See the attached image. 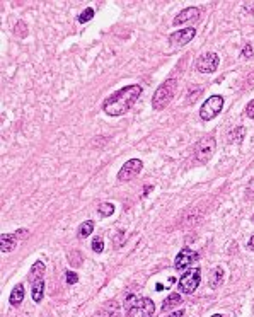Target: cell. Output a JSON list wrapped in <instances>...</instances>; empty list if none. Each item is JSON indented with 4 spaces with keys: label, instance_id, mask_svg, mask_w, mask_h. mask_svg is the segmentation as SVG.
I'll list each match as a JSON object with an SVG mask.
<instances>
[{
    "label": "cell",
    "instance_id": "9",
    "mask_svg": "<svg viewBox=\"0 0 254 317\" xmlns=\"http://www.w3.org/2000/svg\"><path fill=\"white\" fill-rule=\"evenodd\" d=\"M196 36V29L194 27H186V29L176 31L169 36V44L172 46H184V44L190 43L193 38Z\"/></svg>",
    "mask_w": 254,
    "mask_h": 317
},
{
    "label": "cell",
    "instance_id": "29",
    "mask_svg": "<svg viewBox=\"0 0 254 317\" xmlns=\"http://www.w3.org/2000/svg\"><path fill=\"white\" fill-rule=\"evenodd\" d=\"M248 246H249V249L254 251V236L251 237V239H249V244H248Z\"/></svg>",
    "mask_w": 254,
    "mask_h": 317
},
{
    "label": "cell",
    "instance_id": "27",
    "mask_svg": "<svg viewBox=\"0 0 254 317\" xmlns=\"http://www.w3.org/2000/svg\"><path fill=\"white\" fill-rule=\"evenodd\" d=\"M248 195L249 196H254V178L249 181V186H248Z\"/></svg>",
    "mask_w": 254,
    "mask_h": 317
},
{
    "label": "cell",
    "instance_id": "24",
    "mask_svg": "<svg viewBox=\"0 0 254 317\" xmlns=\"http://www.w3.org/2000/svg\"><path fill=\"white\" fill-rule=\"evenodd\" d=\"M244 113H246V116H248V118L254 119V99H253V101H249V104L246 106Z\"/></svg>",
    "mask_w": 254,
    "mask_h": 317
},
{
    "label": "cell",
    "instance_id": "26",
    "mask_svg": "<svg viewBox=\"0 0 254 317\" xmlns=\"http://www.w3.org/2000/svg\"><path fill=\"white\" fill-rule=\"evenodd\" d=\"M244 10L251 14V16H254V0H251V2H244Z\"/></svg>",
    "mask_w": 254,
    "mask_h": 317
},
{
    "label": "cell",
    "instance_id": "28",
    "mask_svg": "<svg viewBox=\"0 0 254 317\" xmlns=\"http://www.w3.org/2000/svg\"><path fill=\"white\" fill-rule=\"evenodd\" d=\"M184 316V312L183 311H177V312H174V314H170L168 317H183Z\"/></svg>",
    "mask_w": 254,
    "mask_h": 317
},
{
    "label": "cell",
    "instance_id": "14",
    "mask_svg": "<svg viewBox=\"0 0 254 317\" xmlns=\"http://www.w3.org/2000/svg\"><path fill=\"white\" fill-rule=\"evenodd\" d=\"M43 295H44V280H38L33 283V300L36 304H40L43 300Z\"/></svg>",
    "mask_w": 254,
    "mask_h": 317
},
{
    "label": "cell",
    "instance_id": "1",
    "mask_svg": "<svg viewBox=\"0 0 254 317\" xmlns=\"http://www.w3.org/2000/svg\"><path fill=\"white\" fill-rule=\"evenodd\" d=\"M140 94H142V85H138V84L127 85V87L114 92L113 96H109V98L103 102V111L109 116L125 115V113L137 102Z\"/></svg>",
    "mask_w": 254,
    "mask_h": 317
},
{
    "label": "cell",
    "instance_id": "18",
    "mask_svg": "<svg viewBox=\"0 0 254 317\" xmlns=\"http://www.w3.org/2000/svg\"><path fill=\"white\" fill-rule=\"evenodd\" d=\"M92 230H94V222L92 220H87V222H84L79 227V237H81V239H85V237H89L90 234H92Z\"/></svg>",
    "mask_w": 254,
    "mask_h": 317
},
{
    "label": "cell",
    "instance_id": "20",
    "mask_svg": "<svg viewBox=\"0 0 254 317\" xmlns=\"http://www.w3.org/2000/svg\"><path fill=\"white\" fill-rule=\"evenodd\" d=\"M92 16H94V10L90 9V7H87V9L84 10V12L79 16V22L81 24H84V22H89L90 19H92Z\"/></svg>",
    "mask_w": 254,
    "mask_h": 317
},
{
    "label": "cell",
    "instance_id": "23",
    "mask_svg": "<svg viewBox=\"0 0 254 317\" xmlns=\"http://www.w3.org/2000/svg\"><path fill=\"white\" fill-rule=\"evenodd\" d=\"M251 57H254L253 44H246V46L242 48V58H251Z\"/></svg>",
    "mask_w": 254,
    "mask_h": 317
},
{
    "label": "cell",
    "instance_id": "19",
    "mask_svg": "<svg viewBox=\"0 0 254 317\" xmlns=\"http://www.w3.org/2000/svg\"><path fill=\"white\" fill-rule=\"evenodd\" d=\"M97 212H99L103 217H111L114 213V205L113 203H101Z\"/></svg>",
    "mask_w": 254,
    "mask_h": 317
},
{
    "label": "cell",
    "instance_id": "31",
    "mask_svg": "<svg viewBox=\"0 0 254 317\" xmlns=\"http://www.w3.org/2000/svg\"><path fill=\"white\" fill-rule=\"evenodd\" d=\"M251 220H253V223H254V215H253V218H251Z\"/></svg>",
    "mask_w": 254,
    "mask_h": 317
},
{
    "label": "cell",
    "instance_id": "5",
    "mask_svg": "<svg viewBox=\"0 0 254 317\" xmlns=\"http://www.w3.org/2000/svg\"><path fill=\"white\" fill-rule=\"evenodd\" d=\"M200 281H201V270L200 268H194V270L186 271V273L181 277L177 287H179V290L183 292V294H193L198 288V285H200Z\"/></svg>",
    "mask_w": 254,
    "mask_h": 317
},
{
    "label": "cell",
    "instance_id": "30",
    "mask_svg": "<svg viewBox=\"0 0 254 317\" xmlns=\"http://www.w3.org/2000/svg\"><path fill=\"white\" fill-rule=\"evenodd\" d=\"M212 317H224V316H222V314H213Z\"/></svg>",
    "mask_w": 254,
    "mask_h": 317
},
{
    "label": "cell",
    "instance_id": "6",
    "mask_svg": "<svg viewBox=\"0 0 254 317\" xmlns=\"http://www.w3.org/2000/svg\"><path fill=\"white\" fill-rule=\"evenodd\" d=\"M218 63H220L218 55L213 53V51H207V53L200 55V58L196 60V70L200 74H213L217 70Z\"/></svg>",
    "mask_w": 254,
    "mask_h": 317
},
{
    "label": "cell",
    "instance_id": "8",
    "mask_svg": "<svg viewBox=\"0 0 254 317\" xmlns=\"http://www.w3.org/2000/svg\"><path fill=\"white\" fill-rule=\"evenodd\" d=\"M198 258L200 256H198L196 251L184 247V249L179 251V254H177L176 259H174V268H176L177 271H183V270H186V268H190L194 261H198Z\"/></svg>",
    "mask_w": 254,
    "mask_h": 317
},
{
    "label": "cell",
    "instance_id": "25",
    "mask_svg": "<svg viewBox=\"0 0 254 317\" xmlns=\"http://www.w3.org/2000/svg\"><path fill=\"white\" fill-rule=\"evenodd\" d=\"M79 281L77 273H72V271H67V283L68 285H75Z\"/></svg>",
    "mask_w": 254,
    "mask_h": 317
},
{
    "label": "cell",
    "instance_id": "2",
    "mask_svg": "<svg viewBox=\"0 0 254 317\" xmlns=\"http://www.w3.org/2000/svg\"><path fill=\"white\" fill-rule=\"evenodd\" d=\"M176 85H177L176 79H169V80H166L162 85H159V89L154 94V99H152V106H154L155 111L164 109L166 106L172 101L174 92H176Z\"/></svg>",
    "mask_w": 254,
    "mask_h": 317
},
{
    "label": "cell",
    "instance_id": "4",
    "mask_svg": "<svg viewBox=\"0 0 254 317\" xmlns=\"http://www.w3.org/2000/svg\"><path fill=\"white\" fill-rule=\"evenodd\" d=\"M224 109V98L222 96H210L200 108V118L205 121H210L215 116H218Z\"/></svg>",
    "mask_w": 254,
    "mask_h": 317
},
{
    "label": "cell",
    "instance_id": "15",
    "mask_svg": "<svg viewBox=\"0 0 254 317\" xmlns=\"http://www.w3.org/2000/svg\"><path fill=\"white\" fill-rule=\"evenodd\" d=\"M154 312H155V305L150 298H144L142 302V307H140V317H154Z\"/></svg>",
    "mask_w": 254,
    "mask_h": 317
},
{
    "label": "cell",
    "instance_id": "7",
    "mask_svg": "<svg viewBox=\"0 0 254 317\" xmlns=\"http://www.w3.org/2000/svg\"><path fill=\"white\" fill-rule=\"evenodd\" d=\"M142 167H144V164H142L140 158H130V160L125 162L123 167L120 169L118 179H120V181H130V179L137 178V176L140 174Z\"/></svg>",
    "mask_w": 254,
    "mask_h": 317
},
{
    "label": "cell",
    "instance_id": "21",
    "mask_svg": "<svg viewBox=\"0 0 254 317\" xmlns=\"http://www.w3.org/2000/svg\"><path fill=\"white\" fill-rule=\"evenodd\" d=\"M92 251H94V253H103V251H104V240H103V237H94V240H92Z\"/></svg>",
    "mask_w": 254,
    "mask_h": 317
},
{
    "label": "cell",
    "instance_id": "12",
    "mask_svg": "<svg viewBox=\"0 0 254 317\" xmlns=\"http://www.w3.org/2000/svg\"><path fill=\"white\" fill-rule=\"evenodd\" d=\"M44 277V263L43 261H36V263L31 266V271H29V281L34 283L38 280H43Z\"/></svg>",
    "mask_w": 254,
    "mask_h": 317
},
{
    "label": "cell",
    "instance_id": "3",
    "mask_svg": "<svg viewBox=\"0 0 254 317\" xmlns=\"http://www.w3.org/2000/svg\"><path fill=\"white\" fill-rule=\"evenodd\" d=\"M215 154V140L213 137H205V139L198 140V143L194 145V162L198 164H207Z\"/></svg>",
    "mask_w": 254,
    "mask_h": 317
},
{
    "label": "cell",
    "instance_id": "11",
    "mask_svg": "<svg viewBox=\"0 0 254 317\" xmlns=\"http://www.w3.org/2000/svg\"><path fill=\"white\" fill-rule=\"evenodd\" d=\"M17 234H2L0 237V251L2 253H10L17 246Z\"/></svg>",
    "mask_w": 254,
    "mask_h": 317
},
{
    "label": "cell",
    "instance_id": "10",
    "mask_svg": "<svg viewBox=\"0 0 254 317\" xmlns=\"http://www.w3.org/2000/svg\"><path fill=\"white\" fill-rule=\"evenodd\" d=\"M200 17V9L198 7H188V9L181 10L176 17H174L172 24L174 26H179V24H184L188 20H193V19H198Z\"/></svg>",
    "mask_w": 254,
    "mask_h": 317
},
{
    "label": "cell",
    "instance_id": "16",
    "mask_svg": "<svg viewBox=\"0 0 254 317\" xmlns=\"http://www.w3.org/2000/svg\"><path fill=\"white\" fill-rule=\"evenodd\" d=\"M222 281H224V270H222V268H215L213 275H212V278H210V287L218 288L222 285Z\"/></svg>",
    "mask_w": 254,
    "mask_h": 317
},
{
    "label": "cell",
    "instance_id": "13",
    "mask_svg": "<svg viewBox=\"0 0 254 317\" xmlns=\"http://www.w3.org/2000/svg\"><path fill=\"white\" fill-rule=\"evenodd\" d=\"M22 300H24V287L22 285H17V287H14V290H12V294H10V297H9V302H10V305H19V304H22Z\"/></svg>",
    "mask_w": 254,
    "mask_h": 317
},
{
    "label": "cell",
    "instance_id": "22",
    "mask_svg": "<svg viewBox=\"0 0 254 317\" xmlns=\"http://www.w3.org/2000/svg\"><path fill=\"white\" fill-rule=\"evenodd\" d=\"M242 137H244V128H242V126H237V132L234 130V132L231 133V140H232V142H241Z\"/></svg>",
    "mask_w": 254,
    "mask_h": 317
},
{
    "label": "cell",
    "instance_id": "17",
    "mask_svg": "<svg viewBox=\"0 0 254 317\" xmlns=\"http://www.w3.org/2000/svg\"><path fill=\"white\" fill-rule=\"evenodd\" d=\"M177 304H181V295L179 294H170L168 298L164 300V305H162V311H169V309L176 307Z\"/></svg>",
    "mask_w": 254,
    "mask_h": 317
}]
</instances>
